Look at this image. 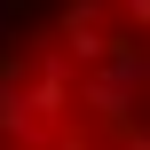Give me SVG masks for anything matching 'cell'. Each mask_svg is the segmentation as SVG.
<instances>
[{
	"label": "cell",
	"mask_w": 150,
	"mask_h": 150,
	"mask_svg": "<svg viewBox=\"0 0 150 150\" xmlns=\"http://www.w3.org/2000/svg\"><path fill=\"white\" fill-rule=\"evenodd\" d=\"M119 16H127V32H142V40H150V0H119Z\"/></svg>",
	"instance_id": "cell-1"
}]
</instances>
